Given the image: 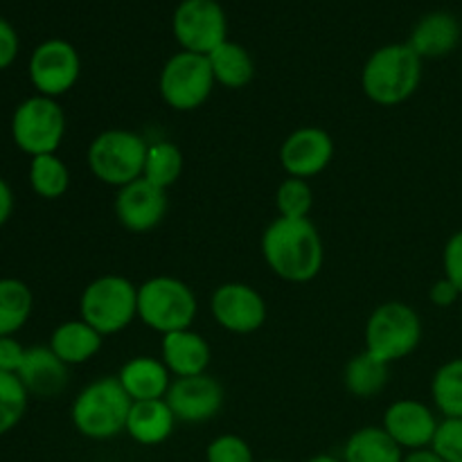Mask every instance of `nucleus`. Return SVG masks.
<instances>
[{"label": "nucleus", "mask_w": 462, "mask_h": 462, "mask_svg": "<svg viewBox=\"0 0 462 462\" xmlns=\"http://www.w3.org/2000/svg\"><path fill=\"white\" fill-rule=\"evenodd\" d=\"M262 255L278 278L310 282L323 269V239L310 219L278 217L262 235Z\"/></svg>", "instance_id": "obj_1"}, {"label": "nucleus", "mask_w": 462, "mask_h": 462, "mask_svg": "<svg viewBox=\"0 0 462 462\" xmlns=\"http://www.w3.org/2000/svg\"><path fill=\"white\" fill-rule=\"evenodd\" d=\"M422 59L409 43L383 45L370 54L361 72L364 93L379 106H397L418 90Z\"/></svg>", "instance_id": "obj_2"}, {"label": "nucleus", "mask_w": 462, "mask_h": 462, "mask_svg": "<svg viewBox=\"0 0 462 462\" xmlns=\"http://www.w3.org/2000/svg\"><path fill=\"white\" fill-rule=\"evenodd\" d=\"M134 400L117 377H102L88 383L72 404V422L90 440H108L126 431Z\"/></svg>", "instance_id": "obj_3"}, {"label": "nucleus", "mask_w": 462, "mask_h": 462, "mask_svg": "<svg viewBox=\"0 0 462 462\" xmlns=\"http://www.w3.org/2000/svg\"><path fill=\"white\" fill-rule=\"evenodd\" d=\"M197 296L183 280L158 275L138 289V316L162 337L189 329L197 319Z\"/></svg>", "instance_id": "obj_4"}, {"label": "nucleus", "mask_w": 462, "mask_h": 462, "mask_svg": "<svg viewBox=\"0 0 462 462\" xmlns=\"http://www.w3.org/2000/svg\"><path fill=\"white\" fill-rule=\"evenodd\" d=\"M149 144L143 135L125 129H108L99 134L88 147V167L106 185L125 188L143 179Z\"/></svg>", "instance_id": "obj_5"}, {"label": "nucleus", "mask_w": 462, "mask_h": 462, "mask_svg": "<svg viewBox=\"0 0 462 462\" xmlns=\"http://www.w3.org/2000/svg\"><path fill=\"white\" fill-rule=\"evenodd\" d=\"M81 320L99 334H117L138 316V289L122 275H104L84 289L79 300Z\"/></svg>", "instance_id": "obj_6"}, {"label": "nucleus", "mask_w": 462, "mask_h": 462, "mask_svg": "<svg viewBox=\"0 0 462 462\" xmlns=\"http://www.w3.org/2000/svg\"><path fill=\"white\" fill-rule=\"evenodd\" d=\"M422 341V323L413 307L386 302L377 307L365 325V350L393 364L409 356Z\"/></svg>", "instance_id": "obj_7"}, {"label": "nucleus", "mask_w": 462, "mask_h": 462, "mask_svg": "<svg viewBox=\"0 0 462 462\" xmlns=\"http://www.w3.org/2000/svg\"><path fill=\"white\" fill-rule=\"evenodd\" d=\"M63 134H66V113L57 99L36 95L18 104L14 111L12 138L27 156L36 158L54 153L61 144Z\"/></svg>", "instance_id": "obj_8"}, {"label": "nucleus", "mask_w": 462, "mask_h": 462, "mask_svg": "<svg viewBox=\"0 0 462 462\" xmlns=\"http://www.w3.org/2000/svg\"><path fill=\"white\" fill-rule=\"evenodd\" d=\"M215 88L210 61L206 54L179 52L161 70V95L174 111H194Z\"/></svg>", "instance_id": "obj_9"}, {"label": "nucleus", "mask_w": 462, "mask_h": 462, "mask_svg": "<svg viewBox=\"0 0 462 462\" xmlns=\"http://www.w3.org/2000/svg\"><path fill=\"white\" fill-rule=\"evenodd\" d=\"M171 30L185 52L206 54V57L224 41H228L226 39L228 23L217 0H183L174 12Z\"/></svg>", "instance_id": "obj_10"}, {"label": "nucleus", "mask_w": 462, "mask_h": 462, "mask_svg": "<svg viewBox=\"0 0 462 462\" xmlns=\"http://www.w3.org/2000/svg\"><path fill=\"white\" fill-rule=\"evenodd\" d=\"M79 54L63 39L43 41L32 52L30 79L43 97L54 99L59 95L68 93L79 79Z\"/></svg>", "instance_id": "obj_11"}, {"label": "nucleus", "mask_w": 462, "mask_h": 462, "mask_svg": "<svg viewBox=\"0 0 462 462\" xmlns=\"http://www.w3.org/2000/svg\"><path fill=\"white\" fill-rule=\"evenodd\" d=\"M212 316L233 334H251L264 325L266 302L253 287L242 282H226L212 293Z\"/></svg>", "instance_id": "obj_12"}, {"label": "nucleus", "mask_w": 462, "mask_h": 462, "mask_svg": "<svg viewBox=\"0 0 462 462\" xmlns=\"http://www.w3.org/2000/svg\"><path fill=\"white\" fill-rule=\"evenodd\" d=\"M165 402L176 420L188 424L208 422L224 406V388L210 374L179 377L167 391Z\"/></svg>", "instance_id": "obj_13"}, {"label": "nucleus", "mask_w": 462, "mask_h": 462, "mask_svg": "<svg viewBox=\"0 0 462 462\" xmlns=\"http://www.w3.org/2000/svg\"><path fill=\"white\" fill-rule=\"evenodd\" d=\"M334 143L328 131L319 126H302L293 131L280 147V162L293 179H310L320 174L332 162Z\"/></svg>", "instance_id": "obj_14"}, {"label": "nucleus", "mask_w": 462, "mask_h": 462, "mask_svg": "<svg viewBox=\"0 0 462 462\" xmlns=\"http://www.w3.org/2000/svg\"><path fill=\"white\" fill-rule=\"evenodd\" d=\"M167 212L165 189L138 179L120 188L116 197V217L129 233H149L162 221Z\"/></svg>", "instance_id": "obj_15"}, {"label": "nucleus", "mask_w": 462, "mask_h": 462, "mask_svg": "<svg viewBox=\"0 0 462 462\" xmlns=\"http://www.w3.org/2000/svg\"><path fill=\"white\" fill-rule=\"evenodd\" d=\"M438 420L427 404L415 400H400L388 406L383 415V429L388 436L406 449H427L433 445Z\"/></svg>", "instance_id": "obj_16"}, {"label": "nucleus", "mask_w": 462, "mask_h": 462, "mask_svg": "<svg viewBox=\"0 0 462 462\" xmlns=\"http://www.w3.org/2000/svg\"><path fill=\"white\" fill-rule=\"evenodd\" d=\"M462 27L449 12H431L418 21L409 45L420 59H440L454 52L460 43Z\"/></svg>", "instance_id": "obj_17"}, {"label": "nucleus", "mask_w": 462, "mask_h": 462, "mask_svg": "<svg viewBox=\"0 0 462 462\" xmlns=\"http://www.w3.org/2000/svg\"><path fill=\"white\" fill-rule=\"evenodd\" d=\"M18 379L30 395L57 397L68 386V365L50 347H30L18 370Z\"/></svg>", "instance_id": "obj_18"}, {"label": "nucleus", "mask_w": 462, "mask_h": 462, "mask_svg": "<svg viewBox=\"0 0 462 462\" xmlns=\"http://www.w3.org/2000/svg\"><path fill=\"white\" fill-rule=\"evenodd\" d=\"M162 364L167 365L170 373L176 377H197L206 374V368L210 365V346L201 334L192 329H180L162 337Z\"/></svg>", "instance_id": "obj_19"}, {"label": "nucleus", "mask_w": 462, "mask_h": 462, "mask_svg": "<svg viewBox=\"0 0 462 462\" xmlns=\"http://www.w3.org/2000/svg\"><path fill=\"white\" fill-rule=\"evenodd\" d=\"M117 379L134 402L162 400L171 386L167 365L153 356H135L126 361Z\"/></svg>", "instance_id": "obj_20"}, {"label": "nucleus", "mask_w": 462, "mask_h": 462, "mask_svg": "<svg viewBox=\"0 0 462 462\" xmlns=\"http://www.w3.org/2000/svg\"><path fill=\"white\" fill-rule=\"evenodd\" d=\"M176 418L165 400L134 402L126 422V433L140 445H161L174 431Z\"/></svg>", "instance_id": "obj_21"}, {"label": "nucleus", "mask_w": 462, "mask_h": 462, "mask_svg": "<svg viewBox=\"0 0 462 462\" xmlns=\"http://www.w3.org/2000/svg\"><path fill=\"white\" fill-rule=\"evenodd\" d=\"M102 347V334L84 320H68L52 332L50 350L66 365H79L93 359Z\"/></svg>", "instance_id": "obj_22"}, {"label": "nucleus", "mask_w": 462, "mask_h": 462, "mask_svg": "<svg viewBox=\"0 0 462 462\" xmlns=\"http://www.w3.org/2000/svg\"><path fill=\"white\" fill-rule=\"evenodd\" d=\"M208 61H210L215 81L226 88H244L246 84H251L253 75H255V66H253L248 50L233 41H224L219 48L212 50L208 54Z\"/></svg>", "instance_id": "obj_23"}, {"label": "nucleus", "mask_w": 462, "mask_h": 462, "mask_svg": "<svg viewBox=\"0 0 462 462\" xmlns=\"http://www.w3.org/2000/svg\"><path fill=\"white\" fill-rule=\"evenodd\" d=\"M346 462H404L402 447L386 433V429L365 427L352 433L343 449Z\"/></svg>", "instance_id": "obj_24"}, {"label": "nucleus", "mask_w": 462, "mask_h": 462, "mask_svg": "<svg viewBox=\"0 0 462 462\" xmlns=\"http://www.w3.org/2000/svg\"><path fill=\"white\" fill-rule=\"evenodd\" d=\"M34 296L23 280H0V337H14L30 320Z\"/></svg>", "instance_id": "obj_25"}, {"label": "nucleus", "mask_w": 462, "mask_h": 462, "mask_svg": "<svg viewBox=\"0 0 462 462\" xmlns=\"http://www.w3.org/2000/svg\"><path fill=\"white\" fill-rule=\"evenodd\" d=\"M388 368H391V364L377 359L368 350L361 352V355L352 356L350 364L346 365V388L355 397L368 400V397L383 391L388 382V373H391Z\"/></svg>", "instance_id": "obj_26"}, {"label": "nucleus", "mask_w": 462, "mask_h": 462, "mask_svg": "<svg viewBox=\"0 0 462 462\" xmlns=\"http://www.w3.org/2000/svg\"><path fill=\"white\" fill-rule=\"evenodd\" d=\"M433 404L445 418L462 420V356L438 368L431 382Z\"/></svg>", "instance_id": "obj_27"}, {"label": "nucleus", "mask_w": 462, "mask_h": 462, "mask_svg": "<svg viewBox=\"0 0 462 462\" xmlns=\"http://www.w3.org/2000/svg\"><path fill=\"white\" fill-rule=\"evenodd\" d=\"M180 171H183V153L174 143L161 140V143L149 144L143 171L144 180H149L156 188L167 189L180 179Z\"/></svg>", "instance_id": "obj_28"}, {"label": "nucleus", "mask_w": 462, "mask_h": 462, "mask_svg": "<svg viewBox=\"0 0 462 462\" xmlns=\"http://www.w3.org/2000/svg\"><path fill=\"white\" fill-rule=\"evenodd\" d=\"M30 185L41 199H59L70 188V171L66 162L54 153L32 158L30 165Z\"/></svg>", "instance_id": "obj_29"}, {"label": "nucleus", "mask_w": 462, "mask_h": 462, "mask_svg": "<svg viewBox=\"0 0 462 462\" xmlns=\"http://www.w3.org/2000/svg\"><path fill=\"white\" fill-rule=\"evenodd\" d=\"M27 388L18 374L0 373V436L12 431L27 411Z\"/></svg>", "instance_id": "obj_30"}, {"label": "nucleus", "mask_w": 462, "mask_h": 462, "mask_svg": "<svg viewBox=\"0 0 462 462\" xmlns=\"http://www.w3.org/2000/svg\"><path fill=\"white\" fill-rule=\"evenodd\" d=\"M275 203H278L280 217H287V219H305L311 210V188L307 185V180L302 179H287L284 183H280L278 194H275Z\"/></svg>", "instance_id": "obj_31"}, {"label": "nucleus", "mask_w": 462, "mask_h": 462, "mask_svg": "<svg viewBox=\"0 0 462 462\" xmlns=\"http://www.w3.org/2000/svg\"><path fill=\"white\" fill-rule=\"evenodd\" d=\"M431 449L445 462H462V420L445 418L438 424Z\"/></svg>", "instance_id": "obj_32"}, {"label": "nucleus", "mask_w": 462, "mask_h": 462, "mask_svg": "<svg viewBox=\"0 0 462 462\" xmlns=\"http://www.w3.org/2000/svg\"><path fill=\"white\" fill-rule=\"evenodd\" d=\"M208 462H253V451L239 436H221L210 442Z\"/></svg>", "instance_id": "obj_33"}, {"label": "nucleus", "mask_w": 462, "mask_h": 462, "mask_svg": "<svg viewBox=\"0 0 462 462\" xmlns=\"http://www.w3.org/2000/svg\"><path fill=\"white\" fill-rule=\"evenodd\" d=\"M442 266H445V278L451 280L462 293V230L451 235L447 242L445 253H442Z\"/></svg>", "instance_id": "obj_34"}, {"label": "nucleus", "mask_w": 462, "mask_h": 462, "mask_svg": "<svg viewBox=\"0 0 462 462\" xmlns=\"http://www.w3.org/2000/svg\"><path fill=\"white\" fill-rule=\"evenodd\" d=\"M25 352V347L14 337H0V373L18 374Z\"/></svg>", "instance_id": "obj_35"}, {"label": "nucleus", "mask_w": 462, "mask_h": 462, "mask_svg": "<svg viewBox=\"0 0 462 462\" xmlns=\"http://www.w3.org/2000/svg\"><path fill=\"white\" fill-rule=\"evenodd\" d=\"M18 54V34L5 18H0V70L9 68Z\"/></svg>", "instance_id": "obj_36"}, {"label": "nucleus", "mask_w": 462, "mask_h": 462, "mask_svg": "<svg viewBox=\"0 0 462 462\" xmlns=\"http://www.w3.org/2000/svg\"><path fill=\"white\" fill-rule=\"evenodd\" d=\"M429 296H431V302L436 307H451L456 300H458L462 293L456 289V284L451 282V280L442 278L433 284L431 291H429Z\"/></svg>", "instance_id": "obj_37"}, {"label": "nucleus", "mask_w": 462, "mask_h": 462, "mask_svg": "<svg viewBox=\"0 0 462 462\" xmlns=\"http://www.w3.org/2000/svg\"><path fill=\"white\" fill-rule=\"evenodd\" d=\"M12 210H14L12 188L7 185V180L0 179V228L7 224V219L12 217Z\"/></svg>", "instance_id": "obj_38"}, {"label": "nucleus", "mask_w": 462, "mask_h": 462, "mask_svg": "<svg viewBox=\"0 0 462 462\" xmlns=\"http://www.w3.org/2000/svg\"><path fill=\"white\" fill-rule=\"evenodd\" d=\"M404 462H445V460H442L433 449H418L411 456H406Z\"/></svg>", "instance_id": "obj_39"}, {"label": "nucleus", "mask_w": 462, "mask_h": 462, "mask_svg": "<svg viewBox=\"0 0 462 462\" xmlns=\"http://www.w3.org/2000/svg\"><path fill=\"white\" fill-rule=\"evenodd\" d=\"M310 462H341V460L334 458V456H316V458H311Z\"/></svg>", "instance_id": "obj_40"}, {"label": "nucleus", "mask_w": 462, "mask_h": 462, "mask_svg": "<svg viewBox=\"0 0 462 462\" xmlns=\"http://www.w3.org/2000/svg\"><path fill=\"white\" fill-rule=\"evenodd\" d=\"M269 462H280V460H269Z\"/></svg>", "instance_id": "obj_41"}]
</instances>
